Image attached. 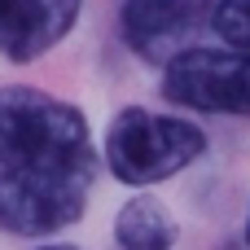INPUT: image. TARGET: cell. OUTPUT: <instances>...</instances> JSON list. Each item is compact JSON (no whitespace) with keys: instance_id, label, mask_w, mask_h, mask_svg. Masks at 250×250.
I'll use <instances>...</instances> for the list:
<instances>
[{"instance_id":"8","label":"cell","mask_w":250,"mask_h":250,"mask_svg":"<svg viewBox=\"0 0 250 250\" xmlns=\"http://www.w3.org/2000/svg\"><path fill=\"white\" fill-rule=\"evenodd\" d=\"M35 250H79V246H70V242H53V246H35Z\"/></svg>"},{"instance_id":"6","label":"cell","mask_w":250,"mask_h":250,"mask_svg":"<svg viewBox=\"0 0 250 250\" xmlns=\"http://www.w3.org/2000/svg\"><path fill=\"white\" fill-rule=\"evenodd\" d=\"M114 242H119V250H171L176 246V220L158 198L136 193L114 215Z\"/></svg>"},{"instance_id":"1","label":"cell","mask_w":250,"mask_h":250,"mask_svg":"<svg viewBox=\"0 0 250 250\" xmlns=\"http://www.w3.org/2000/svg\"><path fill=\"white\" fill-rule=\"evenodd\" d=\"M88 119L40 88H0V229L48 237L70 229L97 185Z\"/></svg>"},{"instance_id":"9","label":"cell","mask_w":250,"mask_h":250,"mask_svg":"<svg viewBox=\"0 0 250 250\" xmlns=\"http://www.w3.org/2000/svg\"><path fill=\"white\" fill-rule=\"evenodd\" d=\"M242 237H246V246H250V211H246V233H242Z\"/></svg>"},{"instance_id":"4","label":"cell","mask_w":250,"mask_h":250,"mask_svg":"<svg viewBox=\"0 0 250 250\" xmlns=\"http://www.w3.org/2000/svg\"><path fill=\"white\" fill-rule=\"evenodd\" d=\"M220 0H123L119 9V26L132 53L149 57V62H171L176 44L198 31Z\"/></svg>"},{"instance_id":"7","label":"cell","mask_w":250,"mask_h":250,"mask_svg":"<svg viewBox=\"0 0 250 250\" xmlns=\"http://www.w3.org/2000/svg\"><path fill=\"white\" fill-rule=\"evenodd\" d=\"M211 26L224 40V48L250 53V0H220L211 13Z\"/></svg>"},{"instance_id":"2","label":"cell","mask_w":250,"mask_h":250,"mask_svg":"<svg viewBox=\"0 0 250 250\" xmlns=\"http://www.w3.org/2000/svg\"><path fill=\"white\" fill-rule=\"evenodd\" d=\"M207 154V132L180 114H154L141 105H127L110 119L101 163L119 185L149 189L171 176H180L189 163Z\"/></svg>"},{"instance_id":"3","label":"cell","mask_w":250,"mask_h":250,"mask_svg":"<svg viewBox=\"0 0 250 250\" xmlns=\"http://www.w3.org/2000/svg\"><path fill=\"white\" fill-rule=\"evenodd\" d=\"M163 97L198 114H250V53L237 48H180L163 62Z\"/></svg>"},{"instance_id":"5","label":"cell","mask_w":250,"mask_h":250,"mask_svg":"<svg viewBox=\"0 0 250 250\" xmlns=\"http://www.w3.org/2000/svg\"><path fill=\"white\" fill-rule=\"evenodd\" d=\"M83 13V0H0V57L26 66L57 48Z\"/></svg>"}]
</instances>
